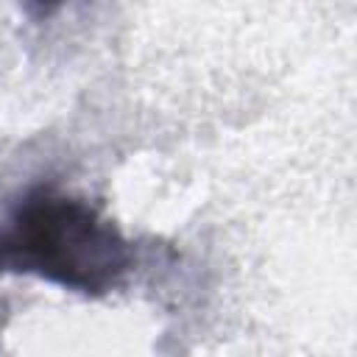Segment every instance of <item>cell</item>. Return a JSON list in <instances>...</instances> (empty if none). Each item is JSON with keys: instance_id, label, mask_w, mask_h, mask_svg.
Here are the masks:
<instances>
[{"instance_id": "obj_1", "label": "cell", "mask_w": 357, "mask_h": 357, "mask_svg": "<svg viewBox=\"0 0 357 357\" xmlns=\"http://www.w3.org/2000/svg\"><path fill=\"white\" fill-rule=\"evenodd\" d=\"M134 265L131 243L89 201L33 187L0 229V273H31L81 296L112 293Z\"/></svg>"}]
</instances>
